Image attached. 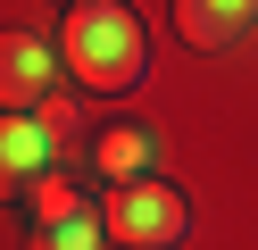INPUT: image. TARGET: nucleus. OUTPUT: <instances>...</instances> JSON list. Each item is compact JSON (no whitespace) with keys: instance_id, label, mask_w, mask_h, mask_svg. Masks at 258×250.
<instances>
[{"instance_id":"20e7f679","label":"nucleus","mask_w":258,"mask_h":250,"mask_svg":"<svg viewBox=\"0 0 258 250\" xmlns=\"http://www.w3.org/2000/svg\"><path fill=\"white\" fill-rule=\"evenodd\" d=\"M258 25V0H183L175 9V33L191 50H225V42H250Z\"/></svg>"},{"instance_id":"f03ea898","label":"nucleus","mask_w":258,"mask_h":250,"mask_svg":"<svg viewBox=\"0 0 258 250\" xmlns=\"http://www.w3.org/2000/svg\"><path fill=\"white\" fill-rule=\"evenodd\" d=\"M100 233H108L117 250H183V242H191V200L175 192V183L142 175V183H125V192H108Z\"/></svg>"},{"instance_id":"0eeeda50","label":"nucleus","mask_w":258,"mask_h":250,"mask_svg":"<svg viewBox=\"0 0 258 250\" xmlns=\"http://www.w3.org/2000/svg\"><path fill=\"white\" fill-rule=\"evenodd\" d=\"M84 192H75V175H58V167H50V175H42L34 183V233H50V225H84Z\"/></svg>"},{"instance_id":"1a4fd4ad","label":"nucleus","mask_w":258,"mask_h":250,"mask_svg":"<svg viewBox=\"0 0 258 250\" xmlns=\"http://www.w3.org/2000/svg\"><path fill=\"white\" fill-rule=\"evenodd\" d=\"M34 117H42V133H50V142H67V133H75V117H67V100H42Z\"/></svg>"},{"instance_id":"423d86ee","label":"nucleus","mask_w":258,"mask_h":250,"mask_svg":"<svg viewBox=\"0 0 258 250\" xmlns=\"http://www.w3.org/2000/svg\"><path fill=\"white\" fill-rule=\"evenodd\" d=\"M50 133H42V117H9V125H0V167H9V175L17 183H42L50 175Z\"/></svg>"},{"instance_id":"39448f33","label":"nucleus","mask_w":258,"mask_h":250,"mask_svg":"<svg viewBox=\"0 0 258 250\" xmlns=\"http://www.w3.org/2000/svg\"><path fill=\"white\" fill-rule=\"evenodd\" d=\"M150 125H100V133H92V167H100V175H108V192H125V183H142V175H150Z\"/></svg>"},{"instance_id":"7ed1b4c3","label":"nucleus","mask_w":258,"mask_h":250,"mask_svg":"<svg viewBox=\"0 0 258 250\" xmlns=\"http://www.w3.org/2000/svg\"><path fill=\"white\" fill-rule=\"evenodd\" d=\"M0 92H9V117H34L42 100H50V42L25 25L0 33Z\"/></svg>"},{"instance_id":"f257e3e1","label":"nucleus","mask_w":258,"mask_h":250,"mask_svg":"<svg viewBox=\"0 0 258 250\" xmlns=\"http://www.w3.org/2000/svg\"><path fill=\"white\" fill-rule=\"evenodd\" d=\"M58 59H67V75L84 83V92H108V100H125L142 75H150V42H142V17L125 9V0H84V9H67Z\"/></svg>"},{"instance_id":"6e6552de","label":"nucleus","mask_w":258,"mask_h":250,"mask_svg":"<svg viewBox=\"0 0 258 250\" xmlns=\"http://www.w3.org/2000/svg\"><path fill=\"white\" fill-rule=\"evenodd\" d=\"M108 233H100V217H84V225H50V233H34L25 250H100Z\"/></svg>"}]
</instances>
